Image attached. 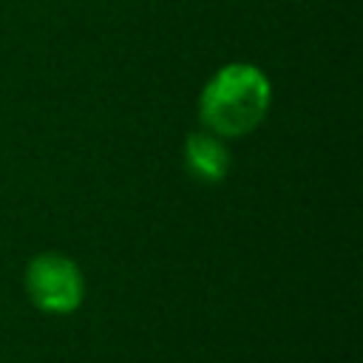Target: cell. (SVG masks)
<instances>
[{"mask_svg":"<svg viewBox=\"0 0 363 363\" xmlns=\"http://www.w3.org/2000/svg\"><path fill=\"white\" fill-rule=\"evenodd\" d=\"M269 108L267 77L247 62L218 68L199 96V116L216 136H244L261 125Z\"/></svg>","mask_w":363,"mask_h":363,"instance_id":"6da1fadb","label":"cell"},{"mask_svg":"<svg viewBox=\"0 0 363 363\" xmlns=\"http://www.w3.org/2000/svg\"><path fill=\"white\" fill-rule=\"evenodd\" d=\"M26 292L40 312L68 315L82 301V272L60 252H43L26 267Z\"/></svg>","mask_w":363,"mask_h":363,"instance_id":"7a4b0ae2","label":"cell"},{"mask_svg":"<svg viewBox=\"0 0 363 363\" xmlns=\"http://www.w3.org/2000/svg\"><path fill=\"white\" fill-rule=\"evenodd\" d=\"M184 164L199 182H221L230 170V153L224 142L210 130H196L184 142Z\"/></svg>","mask_w":363,"mask_h":363,"instance_id":"3957f363","label":"cell"}]
</instances>
